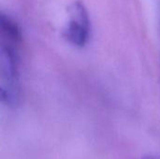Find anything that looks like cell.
Here are the masks:
<instances>
[{
    "label": "cell",
    "mask_w": 160,
    "mask_h": 159,
    "mask_svg": "<svg viewBox=\"0 0 160 159\" xmlns=\"http://www.w3.org/2000/svg\"><path fill=\"white\" fill-rule=\"evenodd\" d=\"M22 36L18 24L8 15L0 18V93L2 102L11 108L21 99L20 45Z\"/></svg>",
    "instance_id": "1"
},
{
    "label": "cell",
    "mask_w": 160,
    "mask_h": 159,
    "mask_svg": "<svg viewBox=\"0 0 160 159\" xmlns=\"http://www.w3.org/2000/svg\"><path fill=\"white\" fill-rule=\"evenodd\" d=\"M146 159H153V158H150V157H148V158H146Z\"/></svg>",
    "instance_id": "4"
},
{
    "label": "cell",
    "mask_w": 160,
    "mask_h": 159,
    "mask_svg": "<svg viewBox=\"0 0 160 159\" xmlns=\"http://www.w3.org/2000/svg\"><path fill=\"white\" fill-rule=\"evenodd\" d=\"M67 41L75 47H84L91 36V22L84 5L74 2L68 8V20L63 30Z\"/></svg>",
    "instance_id": "2"
},
{
    "label": "cell",
    "mask_w": 160,
    "mask_h": 159,
    "mask_svg": "<svg viewBox=\"0 0 160 159\" xmlns=\"http://www.w3.org/2000/svg\"><path fill=\"white\" fill-rule=\"evenodd\" d=\"M159 22H160V0H159Z\"/></svg>",
    "instance_id": "3"
}]
</instances>
